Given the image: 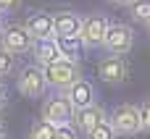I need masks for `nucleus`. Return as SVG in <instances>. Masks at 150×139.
<instances>
[{"mask_svg": "<svg viewBox=\"0 0 150 139\" xmlns=\"http://www.w3.org/2000/svg\"><path fill=\"white\" fill-rule=\"evenodd\" d=\"M79 76H82L79 60H71V58H63V55L58 60H53L50 66H45V79H47L50 92H66Z\"/></svg>", "mask_w": 150, "mask_h": 139, "instance_id": "obj_1", "label": "nucleus"}, {"mask_svg": "<svg viewBox=\"0 0 150 139\" xmlns=\"http://www.w3.org/2000/svg\"><path fill=\"white\" fill-rule=\"evenodd\" d=\"M74 102L66 92H53L50 97H45L42 102V110H40V118L55 124V126H63V124H74Z\"/></svg>", "mask_w": 150, "mask_h": 139, "instance_id": "obj_2", "label": "nucleus"}, {"mask_svg": "<svg viewBox=\"0 0 150 139\" xmlns=\"http://www.w3.org/2000/svg\"><path fill=\"white\" fill-rule=\"evenodd\" d=\"M113 129L119 131V137H134L142 131V116H140V105L132 102H119L111 113H108Z\"/></svg>", "mask_w": 150, "mask_h": 139, "instance_id": "obj_3", "label": "nucleus"}, {"mask_svg": "<svg viewBox=\"0 0 150 139\" xmlns=\"http://www.w3.org/2000/svg\"><path fill=\"white\" fill-rule=\"evenodd\" d=\"M16 89L24 95V97H42L45 89H47V79H45V68L40 63H29L24 68H18L16 74Z\"/></svg>", "mask_w": 150, "mask_h": 139, "instance_id": "obj_4", "label": "nucleus"}, {"mask_svg": "<svg viewBox=\"0 0 150 139\" xmlns=\"http://www.w3.org/2000/svg\"><path fill=\"white\" fill-rule=\"evenodd\" d=\"M32 45H34V37H32V32L24 24H8L3 29V34H0V47L13 53V55L32 53Z\"/></svg>", "mask_w": 150, "mask_h": 139, "instance_id": "obj_5", "label": "nucleus"}, {"mask_svg": "<svg viewBox=\"0 0 150 139\" xmlns=\"http://www.w3.org/2000/svg\"><path fill=\"white\" fill-rule=\"evenodd\" d=\"M129 74H132V68H129V60H127L124 55L108 53V55L100 58V63H98V76H100V81H105V84L119 87V84H124V81L129 79Z\"/></svg>", "mask_w": 150, "mask_h": 139, "instance_id": "obj_6", "label": "nucleus"}, {"mask_svg": "<svg viewBox=\"0 0 150 139\" xmlns=\"http://www.w3.org/2000/svg\"><path fill=\"white\" fill-rule=\"evenodd\" d=\"M103 47L113 55H127L132 47H134V29L129 24H121V21H113L108 26V34L103 39Z\"/></svg>", "mask_w": 150, "mask_h": 139, "instance_id": "obj_7", "label": "nucleus"}, {"mask_svg": "<svg viewBox=\"0 0 150 139\" xmlns=\"http://www.w3.org/2000/svg\"><path fill=\"white\" fill-rule=\"evenodd\" d=\"M108 26H111V21L103 16V13H90V16H84V21H82V42H84V47L87 50H98V47H103V39H105V34H108Z\"/></svg>", "mask_w": 150, "mask_h": 139, "instance_id": "obj_8", "label": "nucleus"}, {"mask_svg": "<svg viewBox=\"0 0 150 139\" xmlns=\"http://www.w3.org/2000/svg\"><path fill=\"white\" fill-rule=\"evenodd\" d=\"M108 118V110L100 105V102H92V105H87V108H76V113H74V126L82 131V137L87 134V131H92L100 121H105Z\"/></svg>", "mask_w": 150, "mask_h": 139, "instance_id": "obj_9", "label": "nucleus"}, {"mask_svg": "<svg viewBox=\"0 0 150 139\" xmlns=\"http://www.w3.org/2000/svg\"><path fill=\"white\" fill-rule=\"evenodd\" d=\"M24 26L32 32L34 39H42V37H55V16L47 13V11H32L24 21Z\"/></svg>", "mask_w": 150, "mask_h": 139, "instance_id": "obj_10", "label": "nucleus"}, {"mask_svg": "<svg viewBox=\"0 0 150 139\" xmlns=\"http://www.w3.org/2000/svg\"><path fill=\"white\" fill-rule=\"evenodd\" d=\"M32 55H34V63H40L42 68L50 66L53 60H58L63 53H61V45H58V37H42V39H34L32 45Z\"/></svg>", "mask_w": 150, "mask_h": 139, "instance_id": "obj_11", "label": "nucleus"}, {"mask_svg": "<svg viewBox=\"0 0 150 139\" xmlns=\"http://www.w3.org/2000/svg\"><path fill=\"white\" fill-rule=\"evenodd\" d=\"M66 95L71 97V102H74V108H87V105H92V102H98V92H95V84L92 81H87L84 76H79L69 89H66Z\"/></svg>", "mask_w": 150, "mask_h": 139, "instance_id": "obj_12", "label": "nucleus"}, {"mask_svg": "<svg viewBox=\"0 0 150 139\" xmlns=\"http://www.w3.org/2000/svg\"><path fill=\"white\" fill-rule=\"evenodd\" d=\"M82 21H84V16H79L74 11L55 13V37H79L82 34Z\"/></svg>", "mask_w": 150, "mask_h": 139, "instance_id": "obj_13", "label": "nucleus"}, {"mask_svg": "<svg viewBox=\"0 0 150 139\" xmlns=\"http://www.w3.org/2000/svg\"><path fill=\"white\" fill-rule=\"evenodd\" d=\"M58 45H61L63 58H71V60H82V53L87 50L82 37H58Z\"/></svg>", "mask_w": 150, "mask_h": 139, "instance_id": "obj_14", "label": "nucleus"}, {"mask_svg": "<svg viewBox=\"0 0 150 139\" xmlns=\"http://www.w3.org/2000/svg\"><path fill=\"white\" fill-rule=\"evenodd\" d=\"M127 8H129V16L137 24H148L150 26V0H132Z\"/></svg>", "mask_w": 150, "mask_h": 139, "instance_id": "obj_15", "label": "nucleus"}, {"mask_svg": "<svg viewBox=\"0 0 150 139\" xmlns=\"http://www.w3.org/2000/svg\"><path fill=\"white\" fill-rule=\"evenodd\" d=\"M84 139H119V131L113 129V124H111V118H105V121H100L92 131H87Z\"/></svg>", "mask_w": 150, "mask_h": 139, "instance_id": "obj_16", "label": "nucleus"}, {"mask_svg": "<svg viewBox=\"0 0 150 139\" xmlns=\"http://www.w3.org/2000/svg\"><path fill=\"white\" fill-rule=\"evenodd\" d=\"M55 131H58V126H55V124H50V121L40 118V121L32 126L29 139H55Z\"/></svg>", "mask_w": 150, "mask_h": 139, "instance_id": "obj_17", "label": "nucleus"}, {"mask_svg": "<svg viewBox=\"0 0 150 139\" xmlns=\"http://www.w3.org/2000/svg\"><path fill=\"white\" fill-rule=\"evenodd\" d=\"M16 58H18V55H13V53H8V50L0 47V79L11 76V74L16 71Z\"/></svg>", "mask_w": 150, "mask_h": 139, "instance_id": "obj_18", "label": "nucleus"}, {"mask_svg": "<svg viewBox=\"0 0 150 139\" xmlns=\"http://www.w3.org/2000/svg\"><path fill=\"white\" fill-rule=\"evenodd\" d=\"M82 137V131L74 126V124H63V126H58V131H55V139H79Z\"/></svg>", "mask_w": 150, "mask_h": 139, "instance_id": "obj_19", "label": "nucleus"}, {"mask_svg": "<svg viewBox=\"0 0 150 139\" xmlns=\"http://www.w3.org/2000/svg\"><path fill=\"white\" fill-rule=\"evenodd\" d=\"M140 116H142V131L150 134V97L140 102Z\"/></svg>", "mask_w": 150, "mask_h": 139, "instance_id": "obj_20", "label": "nucleus"}, {"mask_svg": "<svg viewBox=\"0 0 150 139\" xmlns=\"http://www.w3.org/2000/svg\"><path fill=\"white\" fill-rule=\"evenodd\" d=\"M21 3L24 0H0V13L5 16V13H16L18 8H21Z\"/></svg>", "mask_w": 150, "mask_h": 139, "instance_id": "obj_21", "label": "nucleus"}, {"mask_svg": "<svg viewBox=\"0 0 150 139\" xmlns=\"http://www.w3.org/2000/svg\"><path fill=\"white\" fill-rule=\"evenodd\" d=\"M8 105V87L3 84V79H0V110Z\"/></svg>", "mask_w": 150, "mask_h": 139, "instance_id": "obj_22", "label": "nucleus"}, {"mask_svg": "<svg viewBox=\"0 0 150 139\" xmlns=\"http://www.w3.org/2000/svg\"><path fill=\"white\" fill-rule=\"evenodd\" d=\"M108 3H111V5H129L132 0H108Z\"/></svg>", "mask_w": 150, "mask_h": 139, "instance_id": "obj_23", "label": "nucleus"}, {"mask_svg": "<svg viewBox=\"0 0 150 139\" xmlns=\"http://www.w3.org/2000/svg\"><path fill=\"white\" fill-rule=\"evenodd\" d=\"M3 29H5V24H3V13H0V34H3Z\"/></svg>", "mask_w": 150, "mask_h": 139, "instance_id": "obj_24", "label": "nucleus"}, {"mask_svg": "<svg viewBox=\"0 0 150 139\" xmlns=\"http://www.w3.org/2000/svg\"><path fill=\"white\" fill-rule=\"evenodd\" d=\"M0 139H8V134H5V129H0Z\"/></svg>", "mask_w": 150, "mask_h": 139, "instance_id": "obj_25", "label": "nucleus"}, {"mask_svg": "<svg viewBox=\"0 0 150 139\" xmlns=\"http://www.w3.org/2000/svg\"><path fill=\"white\" fill-rule=\"evenodd\" d=\"M0 129H3V118H0Z\"/></svg>", "mask_w": 150, "mask_h": 139, "instance_id": "obj_26", "label": "nucleus"}]
</instances>
